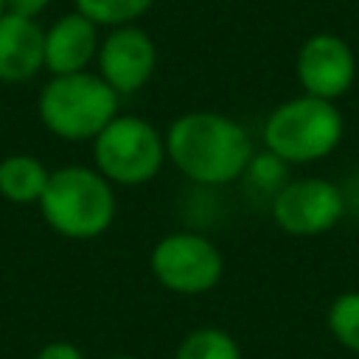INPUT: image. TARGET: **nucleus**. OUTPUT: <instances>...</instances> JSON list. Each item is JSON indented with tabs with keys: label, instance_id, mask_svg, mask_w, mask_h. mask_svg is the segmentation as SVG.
<instances>
[{
	"label": "nucleus",
	"instance_id": "obj_1",
	"mask_svg": "<svg viewBox=\"0 0 359 359\" xmlns=\"http://www.w3.org/2000/svg\"><path fill=\"white\" fill-rule=\"evenodd\" d=\"M168 163L202 188H222L244 177L255 146L247 129L213 109H191L165 129Z\"/></svg>",
	"mask_w": 359,
	"mask_h": 359
},
{
	"label": "nucleus",
	"instance_id": "obj_2",
	"mask_svg": "<svg viewBox=\"0 0 359 359\" xmlns=\"http://www.w3.org/2000/svg\"><path fill=\"white\" fill-rule=\"evenodd\" d=\"M39 210L53 233L73 241H87L112 227L118 202L112 182L101 171L87 165H65L50 171Z\"/></svg>",
	"mask_w": 359,
	"mask_h": 359
},
{
	"label": "nucleus",
	"instance_id": "obj_3",
	"mask_svg": "<svg viewBox=\"0 0 359 359\" xmlns=\"http://www.w3.org/2000/svg\"><path fill=\"white\" fill-rule=\"evenodd\" d=\"M345 135L342 112L334 101L314 95H294L280 101L264 121V149L289 165L320 163L337 151Z\"/></svg>",
	"mask_w": 359,
	"mask_h": 359
},
{
	"label": "nucleus",
	"instance_id": "obj_4",
	"mask_svg": "<svg viewBox=\"0 0 359 359\" xmlns=\"http://www.w3.org/2000/svg\"><path fill=\"white\" fill-rule=\"evenodd\" d=\"M118 93L90 70L50 76L39 90L36 112L45 129L62 140H95L98 132L118 115Z\"/></svg>",
	"mask_w": 359,
	"mask_h": 359
},
{
	"label": "nucleus",
	"instance_id": "obj_5",
	"mask_svg": "<svg viewBox=\"0 0 359 359\" xmlns=\"http://www.w3.org/2000/svg\"><path fill=\"white\" fill-rule=\"evenodd\" d=\"M93 157L95 171H101L112 185L137 188L163 171L168 160L165 135H160L146 118L115 115L93 140Z\"/></svg>",
	"mask_w": 359,
	"mask_h": 359
},
{
	"label": "nucleus",
	"instance_id": "obj_6",
	"mask_svg": "<svg viewBox=\"0 0 359 359\" xmlns=\"http://www.w3.org/2000/svg\"><path fill=\"white\" fill-rule=\"evenodd\" d=\"M151 278L171 294L199 297L213 292L224 278V255L196 230H174L154 241L149 252Z\"/></svg>",
	"mask_w": 359,
	"mask_h": 359
},
{
	"label": "nucleus",
	"instance_id": "obj_7",
	"mask_svg": "<svg viewBox=\"0 0 359 359\" xmlns=\"http://www.w3.org/2000/svg\"><path fill=\"white\" fill-rule=\"evenodd\" d=\"M269 213L286 236H325L345 216V194L325 177H292L269 199Z\"/></svg>",
	"mask_w": 359,
	"mask_h": 359
},
{
	"label": "nucleus",
	"instance_id": "obj_8",
	"mask_svg": "<svg viewBox=\"0 0 359 359\" xmlns=\"http://www.w3.org/2000/svg\"><path fill=\"white\" fill-rule=\"evenodd\" d=\"M294 73L306 95L337 101L356 81V56L342 36L314 34L300 45Z\"/></svg>",
	"mask_w": 359,
	"mask_h": 359
},
{
	"label": "nucleus",
	"instance_id": "obj_9",
	"mask_svg": "<svg viewBox=\"0 0 359 359\" xmlns=\"http://www.w3.org/2000/svg\"><path fill=\"white\" fill-rule=\"evenodd\" d=\"M98 76L118 93L132 95L149 84L157 67V45L135 25L112 28L98 45Z\"/></svg>",
	"mask_w": 359,
	"mask_h": 359
},
{
	"label": "nucleus",
	"instance_id": "obj_10",
	"mask_svg": "<svg viewBox=\"0 0 359 359\" xmlns=\"http://www.w3.org/2000/svg\"><path fill=\"white\" fill-rule=\"evenodd\" d=\"M98 25L70 11L45 31V70H50V76L81 73L98 56Z\"/></svg>",
	"mask_w": 359,
	"mask_h": 359
},
{
	"label": "nucleus",
	"instance_id": "obj_11",
	"mask_svg": "<svg viewBox=\"0 0 359 359\" xmlns=\"http://www.w3.org/2000/svg\"><path fill=\"white\" fill-rule=\"evenodd\" d=\"M45 67V28L36 20L3 14L0 17V81L22 84Z\"/></svg>",
	"mask_w": 359,
	"mask_h": 359
},
{
	"label": "nucleus",
	"instance_id": "obj_12",
	"mask_svg": "<svg viewBox=\"0 0 359 359\" xmlns=\"http://www.w3.org/2000/svg\"><path fill=\"white\" fill-rule=\"evenodd\" d=\"M48 180L50 171L31 154H11L0 160V196L14 205H39Z\"/></svg>",
	"mask_w": 359,
	"mask_h": 359
},
{
	"label": "nucleus",
	"instance_id": "obj_13",
	"mask_svg": "<svg viewBox=\"0 0 359 359\" xmlns=\"http://www.w3.org/2000/svg\"><path fill=\"white\" fill-rule=\"evenodd\" d=\"M171 359H244L238 339L219 325H199L188 331L174 348Z\"/></svg>",
	"mask_w": 359,
	"mask_h": 359
},
{
	"label": "nucleus",
	"instance_id": "obj_14",
	"mask_svg": "<svg viewBox=\"0 0 359 359\" xmlns=\"http://www.w3.org/2000/svg\"><path fill=\"white\" fill-rule=\"evenodd\" d=\"M325 328L339 348L359 356V289H345L328 303Z\"/></svg>",
	"mask_w": 359,
	"mask_h": 359
},
{
	"label": "nucleus",
	"instance_id": "obj_15",
	"mask_svg": "<svg viewBox=\"0 0 359 359\" xmlns=\"http://www.w3.org/2000/svg\"><path fill=\"white\" fill-rule=\"evenodd\" d=\"M154 0H76V11L93 20L95 25H132L137 17H143L151 8Z\"/></svg>",
	"mask_w": 359,
	"mask_h": 359
},
{
	"label": "nucleus",
	"instance_id": "obj_16",
	"mask_svg": "<svg viewBox=\"0 0 359 359\" xmlns=\"http://www.w3.org/2000/svg\"><path fill=\"white\" fill-rule=\"evenodd\" d=\"M289 163H283L278 154H272V151H255L252 154V160H250V165H247V171H244V182H247V188L250 191H255V194H261V196H266V199H272L286 182H289Z\"/></svg>",
	"mask_w": 359,
	"mask_h": 359
},
{
	"label": "nucleus",
	"instance_id": "obj_17",
	"mask_svg": "<svg viewBox=\"0 0 359 359\" xmlns=\"http://www.w3.org/2000/svg\"><path fill=\"white\" fill-rule=\"evenodd\" d=\"M36 359H87V356L81 353L79 345L65 342V339H56V342H48V345L36 353Z\"/></svg>",
	"mask_w": 359,
	"mask_h": 359
},
{
	"label": "nucleus",
	"instance_id": "obj_18",
	"mask_svg": "<svg viewBox=\"0 0 359 359\" xmlns=\"http://www.w3.org/2000/svg\"><path fill=\"white\" fill-rule=\"evenodd\" d=\"M50 0H6V11L8 14H17V17H28V20H36L45 8H48Z\"/></svg>",
	"mask_w": 359,
	"mask_h": 359
},
{
	"label": "nucleus",
	"instance_id": "obj_19",
	"mask_svg": "<svg viewBox=\"0 0 359 359\" xmlns=\"http://www.w3.org/2000/svg\"><path fill=\"white\" fill-rule=\"evenodd\" d=\"M104 359H140V356H129V353H118V356H104Z\"/></svg>",
	"mask_w": 359,
	"mask_h": 359
},
{
	"label": "nucleus",
	"instance_id": "obj_20",
	"mask_svg": "<svg viewBox=\"0 0 359 359\" xmlns=\"http://www.w3.org/2000/svg\"><path fill=\"white\" fill-rule=\"evenodd\" d=\"M6 14V0H0V17Z\"/></svg>",
	"mask_w": 359,
	"mask_h": 359
}]
</instances>
